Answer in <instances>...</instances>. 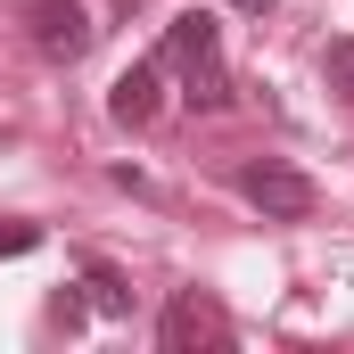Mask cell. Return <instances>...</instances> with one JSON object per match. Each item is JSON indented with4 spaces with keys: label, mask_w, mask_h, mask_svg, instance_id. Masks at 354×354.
Wrapping results in <instances>:
<instances>
[{
    "label": "cell",
    "mask_w": 354,
    "mask_h": 354,
    "mask_svg": "<svg viewBox=\"0 0 354 354\" xmlns=\"http://www.w3.org/2000/svg\"><path fill=\"white\" fill-rule=\"evenodd\" d=\"M157 58L181 75V99H189V107H206V115H214V107H231V75H223V33H214V17H198V8L174 17Z\"/></svg>",
    "instance_id": "obj_1"
},
{
    "label": "cell",
    "mask_w": 354,
    "mask_h": 354,
    "mask_svg": "<svg viewBox=\"0 0 354 354\" xmlns=\"http://www.w3.org/2000/svg\"><path fill=\"white\" fill-rule=\"evenodd\" d=\"M231 181H239V198H248L264 223H305V214L322 206V189L297 174V165H280V157H256V165H239Z\"/></svg>",
    "instance_id": "obj_2"
},
{
    "label": "cell",
    "mask_w": 354,
    "mask_h": 354,
    "mask_svg": "<svg viewBox=\"0 0 354 354\" xmlns=\"http://www.w3.org/2000/svg\"><path fill=\"white\" fill-rule=\"evenodd\" d=\"M157 338L165 354H198V346H231V313L206 297V288H181L174 305H165V322H157Z\"/></svg>",
    "instance_id": "obj_3"
},
{
    "label": "cell",
    "mask_w": 354,
    "mask_h": 354,
    "mask_svg": "<svg viewBox=\"0 0 354 354\" xmlns=\"http://www.w3.org/2000/svg\"><path fill=\"white\" fill-rule=\"evenodd\" d=\"M25 33H33V50H41V58H58V66H75V58L91 50L83 0H33V8H25Z\"/></svg>",
    "instance_id": "obj_4"
},
{
    "label": "cell",
    "mask_w": 354,
    "mask_h": 354,
    "mask_svg": "<svg viewBox=\"0 0 354 354\" xmlns=\"http://www.w3.org/2000/svg\"><path fill=\"white\" fill-rule=\"evenodd\" d=\"M157 91H165V58H140V66H124V75H115V91H107V115L140 132V124L157 115Z\"/></svg>",
    "instance_id": "obj_5"
},
{
    "label": "cell",
    "mask_w": 354,
    "mask_h": 354,
    "mask_svg": "<svg viewBox=\"0 0 354 354\" xmlns=\"http://www.w3.org/2000/svg\"><path fill=\"white\" fill-rule=\"evenodd\" d=\"M83 288H91V305H99L107 322H124V313H132V288H124V272H115V264H91Z\"/></svg>",
    "instance_id": "obj_6"
},
{
    "label": "cell",
    "mask_w": 354,
    "mask_h": 354,
    "mask_svg": "<svg viewBox=\"0 0 354 354\" xmlns=\"http://www.w3.org/2000/svg\"><path fill=\"white\" fill-rule=\"evenodd\" d=\"M322 75H330V91H346V99H354V41H330Z\"/></svg>",
    "instance_id": "obj_7"
},
{
    "label": "cell",
    "mask_w": 354,
    "mask_h": 354,
    "mask_svg": "<svg viewBox=\"0 0 354 354\" xmlns=\"http://www.w3.org/2000/svg\"><path fill=\"white\" fill-rule=\"evenodd\" d=\"M33 248H41V223H8L0 231V256H33Z\"/></svg>",
    "instance_id": "obj_8"
},
{
    "label": "cell",
    "mask_w": 354,
    "mask_h": 354,
    "mask_svg": "<svg viewBox=\"0 0 354 354\" xmlns=\"http://www.w3.org/2000/svg\"><path fill=\"white\" fill-rule=\"evenodd\" d=\"M231 8H248V17H272V8H280V0H231Z\"/></svg>",
    "instance_id": "obj_9"
},
{
    "label": "cell",
    "mask_w": 354,
    "mask_h": 354,
    "mask_svg": "<svg viewBox=\"0 0 354 354\" xmlns=\"http://www.w3.org/2000/svg\"><path fill=\"white\" fill-rule=\"evenodd\" d=\"M124 8H140V0H124Z\"/></svg>",
    "instance_id": "obj_10"
}]
</instances>
